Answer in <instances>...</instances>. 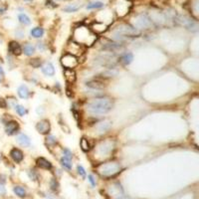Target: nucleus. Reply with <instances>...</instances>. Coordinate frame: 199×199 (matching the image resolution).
<instances>
[{
	"mask_svg": "<svg viewBox=\"0 0 199 199\" xmlns=\"http://www.w3.org/2000/svg\"><path fill=\"white\" fill-rule=\"evenodd\" d=\"M113 107V99L108 97H101L93 99L92 101H90L86 108L89 113H94V115H103V113H107L112 110Z\"/></svg>",
	"mask_w": 199,
	"mask_h": 199,
	"instance_id": "f257e3e1",
	"label": "nucleus"
},
{
	"mask_svg": "<svg viewBox=\"0 0 199 199\" xmlns=\"http://www.w3.org/2000/svg\"><path fill=\"white\" fill-rule=\"evenodd\" d=\"M73 39L76 43L85 46H92L97 40V35L92 32L88 27L79 26L74 30Z\"/></svg>",
	"mask_w": 199,
	"mask_h": 199,
	"instance_id": "f03ea898",
	"label": "nucleus"
},
{
	"mask_svg": "<svg viewBox=\"0 0 199 199\" xmlns=\"http://www.w3.org/2000/svg\"><path fill=\"white\" fill-rule=\"evenodd\" d=\"M121 171V165L116 161H108L105 162L99 165L98 167V172L104 177H112L115 176Z\"/></svg>",
	"mask_w": 199,
	"mask_h": 199,
	"instance_id": "7ed1b4c3",
	"label": "nucleus"
},
{
	"mask_svg": "<svg viewBox=\"0 0 199 199\" xmlns=\"http://www.w3.org/2000/svg\"><path fill=\"white\" fill-rule=\"evenodd\" d=\"M113 149V143L112 140H105L102 141L101 144H99L98 149H97V153L101 156H108Z\"/></svg>",
	"mask_w": 199,
	"mask_h": 199,
	"instance_id": "20e7f679",
	"label": "nucleus"
},
{
	"mask_svg": "<svg viewBox=\"0 0 199 199\" xmlns=\"http://www.w3.org/2000/svg\"><path fill=\"white\" fill-rule=\"evenodd\" d=\"M61 63L65 69H74L78 66V59L77 57L72 54H66L61 58Z\"/></svg>",
	"mask_w": 199,
	"mask_h": 199,
	"instance_id": "39448f33",
	"label": "nucleus"
},
{
	"mask_svg": "<svg viewBox=\"0 0 199 199\" xmlns=\"http://www.w3.org/2000/svg\"><path fill=\"white\" fill-rule=\"evenodd\" d=\"M36 129H37L38 131L40 132V134H42V135H47V134H48V132L50 131V129H51L49 121H48V120H42V121H40V122L37 124Z\"/></svg>",
	"mask_w": 199,
	"mask_h": 199,
	"instance_id": "423d86ee",
	"label": "nucleus"
},
{
	"mask_svg": "<svg viewBox=\"0 0 199 199\" xmlns=\"http://www.w3.org/2000/svg\"><path fill=\"white\" fill-rule=\"evenodd\" d=\"M18 130H19V124L16 121H10V122H6L5 132L8 135H12L14 134H16Z\"/></svg>",
	"mask_w": 199,
	"mask_h": 199,
	"instance_id": "0eeeda50",
	"label": "nucleus"
},
{
	"mask_svg": "<svg viewBox=\"0 0 199 199\" xmlns=\"http://www.w3.org/2000/svg\"><path fill=\"white\" fill-rule=\"evenodd\" d=\"M8 51L14 56H19L22 53V48L20 44L16 41H11L8 44Z\"/></svg>",
	"mask_w": 199,
	"mask_h": 199,
	"instance_id": "6e6552de",
	"label": "nucleus"
},
{
	"mask_svg": "<svg viewBox=\"0 0 199 199\" xmlns=\"http://www.w3.org/2000/svg\"><path fill=\"white\" fill-rule=\"evenodd\" d=\"M42 72L43 74H45L46 76H49V77H52V76L55 75V68L52 63L47 62L45 63L43 66H42Z\"/></svg>",
	"mask_w": 199,
	"mask_h": 199,
	"instance_id": "1a4fd4ad",
	"label": "nucleus"
},
{
	"mask_svg": "<svg viewBox=\"0 0 199 199\" xmlns=\"http://www.w3.org/2000/svg\"><path fill=\"white\" fill-rule=\"evenodd\" d=\"M64 77L66 79V81L70 84H73L76 81V73L73 69H65L64 71Z\"/></svg>",
	"mask_w": 199,
	"mask_h": 199,
	"instance_id": "9d476101",
	"label": "nucleus"
},
{
	"mask_svg": "<svg viewBox=\"0 0 199 199\" xmlns=\"http://www.w3.org/2000/svg\"><path fill=\"white\" fill-rule=\"evenodd\" d=\"M112 122L110 121H104L97 126V130L99 131V134H105V132L110 130Z\"/></svg>",
	"mask_w": 199,
	"mask_h": 199,
	"instance_id": "9b49d317",
	"label": "nucleus"
},
{
	"mask_svg": "<svg viewBox=\"0 0 199 199\" xmlns=\"http://www.w3.org/2000/svg\"><path fill=\"white\" fill-rule=\"evenodd\" d=\"M16 140H17V143L19 144L22 145V146H24V148H26V146H29L30 144H31L30 139L26 135H24V134L18 135L17 137H16Z\"/></svg>",
	"mask_w": 199,
	"mask_h": 199,
	"instance_id": "f8f14e48",
	"label": "nucleus"
},
{
	"mask_svg": "<svg viewBox=\"0 0 199 199\" xmlns=\"http://www.w3.org/2000/svg\"><path fill=\"white\" fill-rule=\"evenodd\" d=\"M10 156L15 162H21L23 159V153L18 148H13L10 151Z\"/></svg>",
	"mask_w": 199,
	"mask_h": 199,
	"instance_id": "ddd939ff",
	"label": "nucleus"
},
{
	"mask_svg": "<svg viewBox=\"0 0 199 199\" xmlns=\"http://www.w3.org/2000/svg\"><path fill=\"white\" fill-rule=\"evenodd\" d=\"M37 165L41 168H44V169H51L52 168V163L47 160L44 157H39L37 159Z\"/></svg>",
	"mask_w": 199,
	"mask_h": 199,
	"instance_id": "4468645a",
	"label": "nucleus"
},
{
	"mask_svg": "<svg viewBox=\"0 0 199 199\" xmlns=\"http://www.w3.org/2000/svg\"><path fill=\"white\" fill-rule=\"evenodd\" d=\"M70 47H71V50H70V54H72L74 56H78L79 54L81 55L82 54V49H81V45L78 44V43H76V42H74V43L72 44H70Z\"/></svg>",
	"mask_w": 199,
	"mask_h": 199,
	"instance_id": "2eb2a0df",
	"label": "nucleus"
},
{
	"mask_svg": "<svg viewBox=\"0 0 199 199\" xmlns=\"http://www.w3.org/2000/svg\"><path fill=\"white\" fill-rule=\"evenodd\" d=\"M104 49L110 51V52H116V51H118V50H122V47L121 46V44L108 43V44H106L105 46H104Z\"/></svg>",
	"mask_w": 199,
	"mask_h": 199,
	"instance_id": "dca6fc26",
	"label": "nucleus"
},
{
	"mask_svg": "<svg viewBox=\"0 0 199 199\" xmlns=\"http://www.w3.org/2000/svg\"><path fill=\"white\" fill-rule=\"evenodd\" d=\"M18 95L21 99H27L29 97V90H28L26 86L22 85V86L18 88Z\"/></svg>",
	"mask_w": 199,
	"mask_h": 199,
	"instance_id": "f3484780",
	"label": "nucleus"
},
{
	"mask_svg": "<svg viewBox=\"0 0 199 199\" xmlns=\"http://www.w3.org/2000/svg\"><path fill=\"white\" fill-rule=\"evenodd\" d=\"M87 86L91 89L94 90H102L105 88V85L102 82H99V81H91V82H88L87 83Z\"/></svg>",
	"mask_w": 199,
	"mask_h": 199,
	"instance_id": "a211bd4d",
	"label": "nucleus"
},
{
	"mask_svg": "<svg viewBox=\"0 0 199 199\" xmlns=\"http://www.w3.org/2000/svg\"><path fill=\"white\" fill-rule=\"evenodd\" d=\"M121 62L125 65H129L132 62V60H134V55L131 53H126L124 54L122 57H121Z\"/></svg>",
	"mask_w": 199,
	"mask_h": 199,
	"instance_id": "6ab92c4d",
	"label": "nucleus"
},
{
	"mask_svg": "<svg viewBox=\"0 0 199 199\" xmlns=\"http://www.w3.org/2000/svg\"><path fill=\"white\" fill-rule=\"evenodd\" d=\"M23 52L26 56H32L35 52V47L32 44H25L23 47Z\"/></svg>",
	"mask_w": 199,
	"mask_h": 199,
	"instance_id": "aec40b11",
	"label": "nucleus"
},
{
	"mask_svg": "<svg viewBox=\"0 0 199 199\" xmlns=\"http://www.w3.org/2000/svg\"><path fill=\"white\" fill-rule=\"evenodd\" d=\"M30 34H31V36H33L34 38H40V37L43 36L44 30L42 29V28H40V27H36V28H33V29L31 30Z\"/></svg>",
	"mask_w": 199,
	"mask_h": 199,
	"instance_id": "412c9836",
	"label": "nucleus"
},
{
	"mask_svg": "<svg viewBox=\"0 0 199 199\" xmlns=\"http://www.w3.org/2000/svg\"><path fill=\"white\" fill-rule=\"evenodd\" d=\"M18 20L20 21L22 24H24V25H29L30 23H31L30 18L28 17L26 14H24V13L19 14V15H18Z\"/></svg>",
	"mask_w": 199,
	"mask_h": 199,
	"instance_id": "4be33fe9",
	"label": "nucleus"
},
{
	"mask_svg": "<svg viewBox=\"0 0 199 199\" xmlns=\"http://www.w3.org/2000/svg\"><path fill=\"white\" fill-rule=\"evenodd\" d=\"M80 145H81V148L84 151H89L91 149V144H90L89 140L87 139H85V137H83L81 141H80Z\"/></svg>",
	"mask_w": 199,
	"mask_h": 199,
	"instance_id": "5701e85b",
	"label": "nucleus"
},
{
	"mask_svg": "<svg viewBox=\"0 0 199 199\" xmlns=\"http://www.w3.org/2000/svg\"><path fill=\"white\" fill-rule=\"evenodd\" d=\"M13 191L19 197H25L26 196V190L21 186H15L13 188Z\"/></svg>",
	"mask_w": 199,
	"mask_h": 199,
	"instance_id": "b1692460",
	"label": "nucleus"
},
{
	"mask_svg": "<svg viewBox=\"0 0 199 199\" xmlns=\"http://www.w3.org/2000/svg\"><path fill=\"white\" fill-rule=\"evenodd\" d=\"M61 164L63 165V166L66 168V169H68L70 170L71 168H72V163H71V159L67 158V157H65V156H63L62 158H61Z\"/></svg>",
	"mask_w": 199,
	"mask_h": 199,
	"instance_id": "393cba45",
	"label": "nucleus"
},
{
	"mask_svg": "<svg viewBox=\"0 0 199 199\" xmlns=\"http://www.w3.org/2000/svg\"><path fill=\"white\" fill-rule=\"evenodd\" d=\"M79 8H80V5H78V4H71V5L64 8V11H66V12H76L77 10H79Z\"/></svg>",
	"mask_w": 199,
	"mask_h": 199,
	"instance_id": "a878e982",
	"label": "nucleus"
},
{
	"mask_svg": "<svg viewBox=\"0 0 199 199\" xmlns=\"http://www.w3.org/2000/svg\"><path fill=\"white\" fill-rule=\"evenodd\" d=\"M104 6V3L103 2H100V1H96V2H92L87 5L88 9H96V8H101Z\"/></svg>",
	"mask_w": 199,
	"mask_h": 199,
	"instance_id": "bb28decb",
	"label": "nucleus"
},
{
	"mask_svg": "<svg viewBox=\"0 0 199 199\" xmlns=\"http://www.w3.org/2000/svg\"><path fill=\"white\" fill-rule=\"evenodd\" d=\"M15 110H16V112H17V113H18L19 116H24L25 113H27L26 108H25L24 107L20 106V105L15 106Z\"/></svg>",
	"mask_w": 199,
	"mask_h": 199,
	"instance_id": "cd10ccee",
	"label": "nucleus"
},
{
	"mask_svg": "<svg viewBox=\"0 0 199 199\" xmlns=\"http://www.w3.org/2000/svg\"><path fill=\"white\" fill-rule=\"evenodd\" d=\"M63 153H64V156L65 157H67V158H69V159H72V157H73V155H72V153L68 149V148H65L64 150H63Z\"/></svg>",
	"mask_w": 199,
	"mask_h": 199,
	"instance_id": "c85d7f7f",
	"label": "nucleus"
},
{
	"mask_svg": "<svg viewBox=\"0 0 199 199\" xmlns=\"http://www.w3.org/2000/svg\"><path fill=\"white\" fill-rule=\"evenodd\" d=\"M77 169H78V172H79V174L81 175V176H83V177L86 176V171H85V169H84V167L82 166V165H78Z\"/></svg>",
	"mask_w": 199,
	"mask_h": 199,
	"instance_id": "c756f323",
	"label": "nucleus"
},
{
	"mask_svg": "<svg viewBox=\"0 0 199 199\" xmlns=\"http://www.w3.org/2000/svg\"><path fill=\"white\" fill-rule=\"evenodd\" d=\"M30 63H31V65H32L34 68H38V67L40 66V64H41V62H40L39 59H33Z\"/></svg>",
	"mask_w": 199,
	"mask_h": 199,
	"instance_id": "7c9ffc66",
	"label": "nucleus"
},
{
	"mask_svg": "<svg viewBox=\"0 0 199 199\" xmlns=\"http://www.w3.org/2000/svg\"><path fill=\"white\" fill-rule=\"evenodd\" d=\"M56 139L54 136H52V135H50V136H48L47 137V144H56Z\"/></svg>",
	"mask_w": 199,
	"mask_h": 199,
	"instance_id": "2f4dec72",
	"label": "nucleus"
},
{
	"mask_svg": "<svg viewBox=\"0 0 199 199\" xmlns=\"http://www.w3.org/2000/svg\"><path fill=\"white\" fill-rule=\"evenodd\" d=\"M88 178H89V181L91 182V184H92L93 186L96 185V181H95V179H94V177H93V175H89Z\"/></svg>",
	"mask_w": 199,
	"mask_h": 199,
	"instance_id": "473e14b6",
	"label": "nucleus"
},
{
	"mask_svg": "<svg viewBox=\"0 0 199 199\" xmlns=\"http://www.w3.org/2000/svg\"><path fill=\"white\" fill-rule=\"evenodd\" d=\"M4 75H5V73H4V70H3V68L1 67V65H0V77L3 78Z\"/></svg>",
	"mask_w": 199,
	"mask_h": 199,
	"instance_id": "72a5a7b5",
	"label": "nucleus"
},
{
	"mask_svg": "<svg viewBox=\"0 0 199 199\" xmlns=\"http://www.w3.org/2000/svg\"><path fill=\"white\" fill-rule=\"evenodd\" d=\"M118 199H131V198H130V197H127V196H121Z\"/></svg>",
	"mask_w": 199,
	"mask_h": 199,
	"instance_id": "f704fd0d",
	"label": "nucleus"
},
{
	"mask_svg": "<svg viewBox=\"0 0 199 199\" xmlns=\"http://www.w3.org/2000/svg\"><path fill=\"white\" fill-rule=\"evenodd\" d=\"M4 10H5V8H0V13H4Z\"/></svg>",
	"mask_w": 199,
	"mask_h": 199,
	"instance_id": "c9c22d12",
	"label": "nucleus"
},
{
	"mask_svg": "<svg viewBox=\"0 0 199 199\" xmlns=\"http://www.w3.org/2000/svg\"><path fill=\"white\" fill-rule=\"evenodd\" d=\"M1 79H2V78H1V77H0V82H1Z\"/></svg>",
	"mask_w": 199,
	"mask_h": 199,
	"instance_id": "e433bc0d",
	"label": "nucleus"
},
{
	"mask_svg": "<svg viewBox=\"0 0 199 199\" xmlns=\"http://www.w3.org/2000/svg\"><path fill=\"white\" fill-rule=\"evenodd\" d=\"M27 1H31V0H27Z\"/></svg>",
	"mask_w": 199,
	"mask_h": 199,
	"instance_id": "4c0bfd02",
	"label": "nucleus"
}]
</instances>
